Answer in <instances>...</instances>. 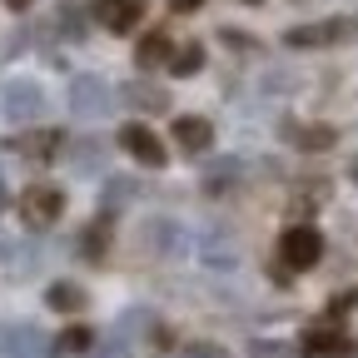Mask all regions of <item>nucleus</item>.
Returning a JSON list of instances; mask_svg holds the SVG:
<instances>
[{
	"instance_id": "nucleus-28",
	"label": "nucleus",
	"mask_w": 358,
	"mask_h": 358,
	"mask_svg": "<svg viewBox=\"0 0 358 358\" xmlns=\"http://www.w3.org/2000/svg\"><path fill=\"white\" fill-rule=\"evenodd\" d=\"M199 6H204V0H169L174 15H189V10H199Z\"/></svg>"
},
{
	"instance_id": "nucleus-20",
	"label": "nucleus",
	"mask_w": 358,
	"mask_h": 358,
	"mask_svg": "<svg viewBox=\"0 0 358 358\" xmlns=\"http://www.w3.org/2000/svg\"><path fill=\"white\" fill-rule=\"evenodd\" d=\"M55 25H60V35H65V40H85V35H90V15H85L80 0H60Z\"/></svg>"
},
{
	"instance_id": "nucleus-7",
	"label": "nucleus",
	"mask_w": 358,
	"mask_h": 358,
	"mask_svg": "<svg viewBox=\"0 0 358 358\" xmlns=\"http://www.w3.org/2000/svg\"><path fill=\"white\" fill-rule=\"evenodd\" d=\"M10 150H15L20 159H30V164H55L60 150H70V140H65L60 129H25V134H15V140H10Z\"/></svg>"
},
{
	"instance_id": "nucleus-1",
	"label": "nucleus",
	"mask_w": 358,
	"mask_h": 358,
	"mask_svg": "<svg viewBox=\"0 0 358 358\" xmlns=\"http://www.w3.org/2000/svg\"><path fill=\"white\" fill-rule=\"evenodd\" d=\"M319 259H324V234L313 229V224H289V229L279 234V264H284V274H308Z\"/></svg>"
},
{
	"instance_id": "nucleus-9",
	"label": "nucleus",
	"mask_w": 358,
	"mask_h": 358,
	"mask_svg": "<svg viewBox=\"0 0 358 358\" xmlns=\"http://www.w3.org/2000/svg\"><path fill=\"white\" fill-rule=\"evenodd\" d=\"M140 239H145V249H150V254H159V259H179V254H189V234L179 229L174 219H150L145 229H140Z\"/></svg>"
},
{
	"instance_id": "nucleus-11",
	"label": "nucleus",
	"mask_w": 358,
	"mask_h": 358,
	"mask_svg": "<svg viewBox=\"0 0 358 358\" xmlns=\"http://www.w3.org/2000/svg\"><path fill=\"white\" fill-rule=\"evenodd\" d=\"M6 353L10 358H55V338L40 334L35 324H10L6 329Z\"/></svg>"
},
{
	"instance_id": "nucleus-14",
	"label": "nucleus",
	"mask_w": 358,
	"mask_h": 358,
	"mask_svg": "<svg viewBox=\"0 0 358 358\" xmlns=\"http://www.w3.org/2000/svg\"><path fill=\"white\" fill-rule=\"evenodd\" d=\"M120 100H124L129 110H140V115H164V110H169V90H164V85H124Z\"/></svg>"
},
{
	"instance_id": "nucleus-29",
	"label": "nucleus",
	"mask_w": 358,
	"mask_h": 358,
	"mask_svg": "<svg viewBox=\"0 0 358 358\" xmlns=\"http://www.w3.org/2000/svg\"><path fill=\"white\" fill-rule=\"evenodd\" d=\"M0 6H10V10H30L35 0H0Z\"/></svg>"
},
{
	"instance_id": "nucleus-8",
	"label": "nucleus",
	"mask_w": 358,
	"mask_h": 358,
	"mask_svg": "<svg viewBox=\"0 0 358 358\" xmlns=\"http://www.w3.org/2000/svg\"><path fill=\"white\" fill-rule=\"evenodd\" d=\"M120 145H124V155H134V159L150 164V169L169 164V150H164V140H159L150 124H124V129H120Z\"/></svg>"
},
{
	"instance_id": "nucleus-4",
	"label": "nucleus",
	"mask_w": 358,
	"mask_h": 358,
	"mask_svg": "<svg viewBox=\"0 0 358 358\" xmlns=\"http://www.w3.org/2000/svg\"><path fill=\"white\" fill-rule=\"evenodd\" d=\"M0 110H6L10 124H35L45 115V90L35 80H10L6 90H0Z\"/></svg>"
},
{
	"instance_id": "nucleus-5",
	"label": "nucleus",
	"mask_w": 358,
	"mask_h": 358,
	"mask_svg": "<svg viewBox=\"0 0 358 358\" xmlns=\"http://www.w3.org/2000/svg\"><path fill=\"white\" fill-rule=\"evenodd\" d=\"M299 353L303 358H338V353H348V334L338 329L334 313H329V319H313L303 329V338H299Z\"/></svg>"
},
{
	"instance_id": "nucleus-31",
	"label": "nucleus",
	"mask_w": 358,
	"mask_h": 358,
	"mask_svg": "<svg viewBox=\"0 0 358 358\" xmlns=\"http://www.w3.org/2000/svg\"><path fill=\"white\" fill-rule=\"evenodd\" d=\"M348 179H353V185H358V159H353V164H348Z\"/></svg>"
},
{
	"instance_id": "nucleus-15",
	"label": "nucleus",
	"mask_w": 358,
	"mask_h": 358,
	"mask_svg": "<svg viewBox=\"0 0 358 358\" xmlns=\"http://www.w3.org/2000/svg\"><path fill=\"white\" fill-rule=\"evenodd\" d=\"M194 249H199V259H204L209 268H219V274L239 264V249H234V239H224V234H204Z\"/></svg>"
},
{
	"instance_id": "nucleus-32",
	"label": "nucleus",
	"mask_w": 358,
	"mask_h": 358,
	"mask_svg": "<svg viewBox=\"0 0 358 358\" xmlns=\"http://www.w3.org/2000/svg\"><path fill=\"white\" fill-rule=\"evenodd\" d=\"M6 329H10V324H0V353H6Z\"/></svg>"
},
{
	"instance_id": "nucleus-30",
	"label": "nucleus",
	"mask_w": 358,
	"mask_h": 358,
	"mask_svg": "<svg viewBox=\"0 0 358 358\" xmlns=\"http://www.w3.org/2000/svg\"><path fill=\"white\" fill-rule=\"evenodd\" d=\"M10 209V189H6V179H0V214Z\"/></svg>"
},
{
	"instance_id": "nucleus-25",
	"label": "nucleus",
	"mask_w": 358,
	"mask_h": 358,
	"mask_svg": "<svg viewBox=\"0 0 358 358\" xmlns=\"http://www.w3.org/2000/svg\"><path fill=\"white\" fill-rule=\"evenodd\" d=\"M85 358H129V343L115 334V338H105V343H95V348H90Z\"/></svg>"
},
{
	"instance_id": "nucleus-10",
	"label": "nucleus",
	"mask_w": 358,
	"mask_h": 358,
	"mask_svg": "<svg viewBox=\"0 0 358 358\" xmlns=\"http://www.w3.org/2000/svg\"><path fill=\"white\" fill-rule=\"evenodd\" d=\"M150 0H95V20L110 30V35H129L134 25L145 20Z\"/></svg>"
},
{
	"instance_id": "nucleus-27",
	"label": "nucleus",
	"mask_w": 358,
	"mask_h": 358,
	"mask_svg": "<svg viewBox=\"0 0 358 358\" xmlns=\"http://www.w3.org/2000/svg\"><path fill=\"white\" fill-rule=\"evenodd\" d=\"M348 308H358V289H348V294L334 299V319H338V313H348Z\"/></svg>"
},
{
	"instance_id": "nucleus-35",
	"label": "nucleus",
	"mask_w": 358,
	"mask_h": 358,
	"mask_svg": "<svg viewBox=\"0 0 358 358\" xmlns=\"http://www.w3.org/2000/svg\"><path fill=\"white\" fill-rule=\"evenodd\" d=\"M249 6H259V0H249Z\"/></svg>"
},
{
	"instance_id": "nucleus-34",
	"label": "nucleus",
	"mask_w": 358,
	"mask_h": 358,
	"mask_svg": "<svg viewBox=\"0 0 358 358\" xmlns=\"http://www.w3.org/2000/svg\"><path fill=\"white\" fill-rule=\"evenodd\" d=\"M338 358H358V353H338Z\"/></svg>"
},
{
	"instance_id": "nucleus-12",
	"label": "nucleus",
	"mask_w": 358,
	"mask_h": 358,
	"mask_svg": "<svg viewBox=\"0 0 358 358\" xmlns=\"http://www.w3.org/2000/svg\"><path fill=\"white\" fill-rule=\"evenodd\" d=\"M279 134L289 145H299V150H334L338 145V129L334 124H303V120H284L279 124Z\"/></svg>"
},
{
	"instance_id": "nucleus-18",
	"label": "nucleus",
	"mask_w": 358,
	"mask_h": 358,
	"mask_svg": "<svg viewBox=\"0 0 358 358\" xmlns=\"http://www.w3.org/2000/svg\"><path fill=\"white\" fill-rule=\"evenodd\" d=\"M169 45H174V40H169L164 30H150L140 45H134V65H140V70H155V65H164V60H169Z\"/></svg>"
},
{
	"instance_id": "nucleus-17",
	"label": "nucleus",
	"mask_w": 358,
	"mask_h": 358,
	"mask_svg": "<svg viewBox=\"0 0 358 358\" xmlns=\"http://www.w3.org/2000/svg\"><path fill=\"white\" fill-rule=\"evenodd\" d=\"M45 303H50L55 313H80V308L90 303V294H85L80 284H70V279H55L50 289H45Z\"/></svg>"
},
{
	"instance_id": "nucleus-26",
	"label": "nucleus",
	"mask_w": 358,
	"mask_h": 358,
	"mask_svg": "<svg viewBox=\"0 0 358 358\" xmlns=\"http://www.w3.org/2000/svg\"><path fill=\"white\" fill-rule=\"evenodd\" d=\"M70 150H75V159H80V164H75L80 174H90V169H100V145H70Z\"/></svg>"
},
{
	"instance_id": "nucleus-6",
	"label": "nucleus",
	"mask_w": 358,
	"mask_h": 358,
	"mask_svg": "<svg viewBox=\"0 0 358 358\" xmlns=\"http://www.w3.org/2000/svg\"><path fill=\"white\" fill-rule=\"evenodd\" d=\"M65 105H70L75 115H85V120H95V115L110 110V85H105L100 75H75V80L65 85Z\"/></svg>"
},
{
	"instance_id": "nucleus-22",
	"label": "nucleus",
	"mask_w": 358,
	"mask_h": 358,
	"mask_svg": "<svg viewBox=\"0 0 358 358\" xmlns=\"http://www.w3.org/2000/svg\"><path fill=\"white\" fill-rule=\"evenodd\" d=\"M134 194H140L134 179H110L105 194H100V204H105V214H115V209H124V199H134Z\"/></svg>"
},
{
	"instance_id": "nucleus-24",
	"label": "nucleus",
	"mask_w": 358,
	"mask_h": 358,
	"mask_svg": "<svg viewBox=\"0 0 358 358\" xmlns=\"http://www.w3.org/2000/svg\"><path fill=\"white\" fill-rule=\"evenodd\" d=\"M254 358H299L289 343H274V338H254V348H249Z\"/></svg>"
},
{
	"instance_id": "nucleus-19",
	"label": "nucleus",
	"mask_w": 358,
	"mask_h": 358,
	"mask_svg": "<svg viewBox=\"0 0 358 358\" xmlns=\"http://www.w3.org/2000/svg\"><path fill=\"white\" fill-rule=\"evenodd\" d=\"M199 70H204V45L199 40H185V45L169 50V75L185 80V75H199Z\"/></svg>"
},
{
	"instance_id": "nucleus-13",
	"label": "nucleus",
	"mask_w": 358,
	"mask_h": 358,
	"mask_svg": "<svg viewBox=\"0 0 358 358\" xmlns=\"http://www.w3.org/2000/svg\"><path fill=\"white\" fill-rule=\"evenodd\" d=\"M174 145L185 150V155H204L214 145V124L204 115H179L174 120Z\"/></svg>"
},
{
	"instance_id": "nucleus-3",
	"label": "nucleus",
	"mask_w": 358,
	"mask_h": 358,
	"mask_svg": "<svg viewBox=\"0 0 358 358\" xmlns=\"http://www.w3.org/2000/svg\"><path fill=\"white\" fill-rule=\"evenodd\" d=\"M60 214H65V189L60 185H30L20 194L25 229H50V224H60Z\"/></svg>"
},
{
	"instance_id": "nucleus-2",
	"label": "nucleus",
	"mask_w": 358,
	"mask_h": 358,
	"mask_svg": "<svg viewBox=\"0 0 358 358\" xmlns=\"http://www.w3.org/2000/svg\"><path fill=\"white\" fill-rule=\"evenodd\" d=\"M348 40H358V20H313L284 30L289 50H329V45H348Z\"/></svg>"
},
{
	"instance_id": "nucleus-33",
	"label": "nucleus",
	"mask_w": 358,
	"mask_h": 358,
	"mask_svg": "<svg viewBox=\"0 0 358 358\" xmlns=\"http://www.w3.org/2000/svg\"><path fill=\"white\" fill-rule=\"evenodd\" d=\"M6 254H10V249H6V239H0V259H6Z\"/></svg>"
},
{
	"instance_id": "nucleus-21",
	"label": "nucleus",
	"mask_w": 358,
	"mask_h": 358,
	"mask_svg": "<svg viewBox=\"0 0 358 358\" xmlns=\"http://www.w3.org/2000/svg\"><path fill=\"white\" fill-rule=\"evenodd\" d=\"M90 348H95V334H90L85 324H70L55 338V358H75V353H90Z\"/></svg>"
},
{
	"instance_id": "nucleus-16",
	"label": "nucleus",
	"mask_w": 358,
	"mask_h": 358,
	"mask_svg": "<svg viewBox=\"0 0 358 358\" xmlns=\"http://www.w3.org/2000/svg\"><path fill=\"white\" fill-rule=\"evenodd\" d=\"M105 254H110V214H100L95 224H85V229H80V259L100 264Z\"/></svg>"
},
{
	"instance_id": "nucleus-23",
	"label": "nucleus",
	"mask_w": 358,
	"mask_h": 358,
	"mask_svg": "<svg viewBox=\"0 0 358 358\" xmlns=\"http://www.w3.org/2000/svg\"><path fill=\"white\" fill-rule=\"evenodd\" d=\"M179 358H229V348H224V343H209V338H189L185 348H179Z\"/></svg>"
}]
</instances>
